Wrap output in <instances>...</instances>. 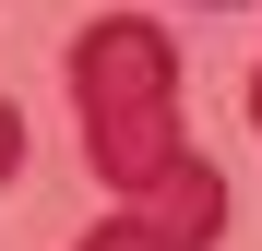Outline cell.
<instances>
[{"label":"cell","instance_id":"6da1fadb","mask_svg":"<svg viewBox=\"0 0 262 251\" xmlns=\"http://www.w3.org/2000/svg\"><path fill=\"white\" fill-rule=\"evenodd\" d=\"M72 96H83V156L107 191H155L179 167V48L143 12H107L72 36Z\"/></svg>","mask_w":262,"mask_h":251},{"label":"cell","instance_id":"7a4b0ae2","mask_svg":"<svg viewBox=\"0 0 262 251\" xmlns=\"http://www.w3.org/2000/svg\"><path fill=\"white\" fill-rule=\"evenodd\" d=\"M214 227H227V180H214L203 156H179L155 191H119V216L96 239H72V251H203Z\"/></svg>","mask_w":262,"mask_h":251},{"label":"cell","instance_id":"3957f363","mask_svg":"<svg viewBox=\"0 0 262 251\" xmlns=\"http://www.w3.org/2000/svg\"><path fill=\"white\" fill-rule=\"evenodd\" d=\"M24 167V120H12V96H0V180Z\"/></svg>","mask_w":262,"mask_h":251},{"label":"cell","instance_id":"277c9868","mask_svg":"<svg viewBox=\"0 0 262 251\" xmlns=\"http://www.w3.org/2000/svg\"><path fill=\"white\" fill-rule=\"evenodd\" d=\"M250 132H262V72H250Z\"/></svg>","mask_w":262,"mask_h":251},{"label":"cell","instance_id":"5b68a950","mask_svg":"<svg viewBox=\"0 0 262 251\" xmlns=\"http://www.w3.org/2000/svg\"><path fill=\"white\" fill-rule=\"evenodd\" d=\"M214 12H238V0H214Z\"/></svg>","mask_w":262,"mask_h":251}]
</instances>
